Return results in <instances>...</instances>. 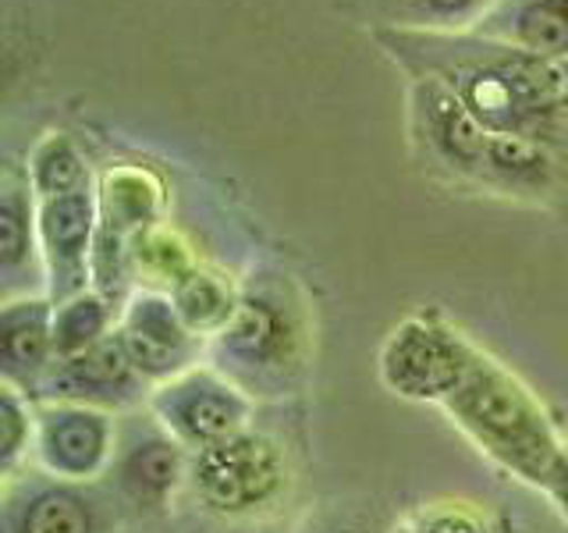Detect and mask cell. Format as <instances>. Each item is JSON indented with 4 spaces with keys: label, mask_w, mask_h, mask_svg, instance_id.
<instances>
[{
    "label": "cell",
    "mask_w": 568,
    "mask_h": 533,
    "mask_svg": "<svg viewBox=\"0 0 568 533\" xmlns=\"http://www.w3.org/2000/svg\"><path fill=\"white\" fill-rule=\"evenodd\" d=\"M381 43L437 79L469 107L473 118L497 135L537 139L568 107V64L497 43L487 36L390 29Z\"/></svg>",
    "instance_id": "obj_1"
},
{
    "label": "cell",
    "mask_w": 568,
    "mask_h": 533,
    "mask_svg": "<svg viewBox=\"0 0 568 533\" xmlns=\"http://www.w3.org/2000/svg\"><path fill=\"white\" fill-rule=\"evenodd\" d=\"M452 413L494 455H501L508 466L526 473L529 480H555L558 473L555 441H550L537 409L505 378H497V373L476 363L469 370V378L452 395Z\"/></svg>",
    "instance_id": "obj_2"
},
{
    "label": "cell",
    "mask_w": 568,
    "mask_h": 533,
    "mask_svg": "<svg viewBox=\"0 0 568 533\" xmlns=\"http://www.w3.org/2000/svg\"><path fill=\"white\" fill-rule=\"evenodd\" d=\"M284 484L281 452L260 434L239 431L195 452L192 487L213 512H253Z\"/></svg>",
    "instance_id": "obj_3"
},
{
    "label": "cell",
    "mask_w": 568,
    "mask_h": 533,
    "mask_svg": "<svg viewBox=\"0 0 568 533\" xmlns=\"http://www.w3.org/2000/svg\"><path fill=\"white\" fill-rule=\"evenodd\" d=\"M476 363L448 331L408 320L384 349V381L413 399L455 395Z\"/></svg>",
    "instance_id": "obj_4"
},
{
    "label": "cell",
    "mask_w": 568,
    "mask_h": 533,
    "mask_svg": "<svg viewBox=\"0 0 568 533\" xmlns=\"http://www.w3.org/2000/svg\"><path fill=\"white\" fill-rule=\"evenodd\" d=\"M160 420L182 444L195 452L242 431L248 405L235 388L217 381L213 373H185L153 399Z\"/></svg>",
    "instance_id": "obj_5"
},
{
    "label": "cell",
    "mask_w": 568,
    "mask_h": 533,
    "mask_svg": "<svg viewBox=\"0 0 568 533\" xmlns=\"http://www.w3.org/2000/svg\"><path fill=\"white\" fill-rule=\"evenodd\" d=\"M121 345L142 378H174L182 373L200 342L171 302L156 295H139L124 316Z\"/></svg>",
    "instance_id": "obj_6"
},
{
    "label": "cell",
    "mask_w": 568,
    "mask_h": 533,
    "mask_svg": "<svg viewBox=\"0 0 568 533\" xmlns=\"http://www.w3.org/2000/svg\"><path fill=\"white\" fill-rule=\"evenodd\" d=\"M139 378L142 373L129 360L121 338H103L93 349L61 360L58 370L43 381V391L68 402L124 405L139 399Z\"/></svg>",
    "instance_id": "obj_7"
},
{
    "label": "cell",
    "mask_w": 568,
    "mask_h": 533,
    "mask_svg": "<svg viewBox=\"0 0 568 533\" xmlns=\"http://www.w3.org/2000/svg\"><path fill=\"white\" fill-rule=\"evenodd\" d=\"M111 452V420L85 405L40 413V455L61 476H93Z\"/></svg>",
    "instance_id": "obj_8"
},
{
    "label": "cell",
    "mask_w": 568,
    "mask_h": 533,
    "mask_svg": "<svg viewBox=\"0 0 568 533\" xmlns=\"http://www.w3.org/2000/svg\"><path fill=\"white\" fill-rule=\"evenodd\" d=\"M40 235L53 274V295H71L85 284L89 235H93V200L85 189L47 195L40 210Z\"/></svg>",
    "instance_id": "obj_9"
},
{
    "label": "cell",
    "mask_w": 568,
    "mask_h": 533,
    "mask_svg": "<svg viewBox=\"0 0 568 533\" xmlns=\"http://www.w3.org/2000/svg\"><path fill=\"white\" fill-rule=\"evenodd\" d=\"M476 36L568 64V0H494Z\"/></svg>",
    "instance_id": "obj_10"
},
{
    "label": "cell",
    "mask_w": 568,
    "mask_h": 533,
    "mask_svg": "<svg viewBox=\"0 0 568 533\" xmlns=\"http://www.w3.org/2000/svg\"><path fill=\"white\" fill-rule=\"evenodd\" d=\"M221 352L231 366L274 370L292 352V328L271 299H242L231 320L221 328Z\"/></svg>",
    "instance_id": "obj_11"
},
{
    "label": "cell",
    "mask_w": 568,
    "mask_h": 533,
    "mask_svg": "<svg viewBox=\"0 0 568 533\" xmlns=\"http://www.w3.org/2000/svg\"><path fill=\"white\" fill-rule=\"evenodd\" d=\"M53 352V316L47 302L26 299L8 302L4 320H0V360H4L8 384L11 381H36L50 366Z\"/></svg>",
    "instance_id": "obj_12"
},
{
    "label": "cell",
    "mask_w": 568,
    "mask_h": 533,
    "mask_svg": "<svg viewBox=\"0 0 568 533\" xmlns=\"http://www.w3.org/2000/svg\"><path fill=\"white\" fill-rule=\"evenodd\" d=\"M419 89H423V100H426V118H430L434 142L444 150V157L455 160V164H462V168L487 164L494 132L484 129V124L473 118L469 107L462 103L448 86H440L437 79H426Z\"/></svg>",
    "instance_id": "obj_13"
},
{
    "label": "cell",
    "mask_w": 568,
    "mask_h": 533,
    "mask_svg": "<svg viewBox=\"0 0 568 533\" xmlns=\"http://www.w3.org/2000/svg\"><path fill=\"white\" fill-rule=\"evenodd\" d=\"M182 476V452L174 438L142 434L124 449L118 462V480L139 505H160L178 487Z\"/></svg>",
    "instance_id": "obj_14"
},
{
    "label": "cell",
    "mask_w": 568,
    "mask_h": 533,
    "mask_svg": "<svg viewBox=\"0 0 568 533\" xmlns=\"http://www.w3.org/2000/svg\"><path fill=\"white\" fill-rule=\"evenodd\" d=\"M11 533H100V515L79 491L47 487L11 515Z\"/></svg>",
    "instance_id": "obj_15"
},
{
    "label": "cell",
    "mask_w": 568,
    "mask_h": 533,
    "mask_svg": "<svg viewBox=\"0 0 568 533\" xmlns=\"http://www.w3.org/2000/svg\"><path fill=\"white\" fill-rule=\"evenodd\" d=\"M390 26H416V32H440L462 22H479L494 0H369Z\"/></svg>",
    "instance_id": "obj_16"
},
{
    "label": "cell",
    "mask_w": 568,
    "mask_h": 533,
    "mask_svg": "<svg viewBox=\"0 0 568 533\" xmlns=\"http://www.w3.org/2000/svg\"><path fill=\"white\" fill-rule=\"evenodd\" d=\"M239 302H231L224 284H217L210 274H185L174 289V310L192 331L224 328Z\"/></svg>",
    "instance_id": "obj_17"
},
{
    "label": "cell",
    "mask_w": 568,
    "mask_h": 533,
    "mask_svg": "<svg viewBox=\"0 0 568 533\" xmlns=\"http://www.w3.org/2000/svg\"><path fill=\"white\" fill-rule=\"evenodd\" d=\"M103 328H106L103 302L97 295H75L53 313V352L68 360V355L93 349L97 342H103L100 338Z\"/></svg>",
    "instance_id": "obj_18"
},
{
    "label": "cell",
    "mask_w": 568,
    "mask_h": 533,
    "mask_svg": "<svg viewBox=\"0 0 568 533\" xmlns=\"http://www.w3.org/2000/svg\"><path fill=\"white\" fill-rule=\"evenodd\" d=\"M32 253V210L29 195L22 185H14L8 178L4 200H0V260H4V274L14 281L18 266L29 263Z\"/></svg>",
    "instance_id": "obj_19"
},
{
    "label": "cell",
    "mask_w": 568,
    "mask_h": 533,
    "mask_svg": "<svg viewBox=\"0 0 568 533\" xmlns=\"http://www.w3.org/2000/svg\"><path fill=\"white\" fill-rule=\"evenodd\" d=\"M85 174L79 157L71 153V147L64 139H50L47 147L36 153L32 160V185L40 189V195H64V192H75L85 189Z\"/></svg>",
    "instance_id": "obj_20"
},
{
    "label": "cell",
    "mask_w": 568,
    "mask_h": 533,
    "mask_svg": "<svg viewBox=\"0 0 568 533\" xmlns=\"http://www.w3.org/2000/svg\"><path fill=\"white\" fill-rule=\"evenodd\" d=\"M0 416H4V470H11L26 438H29V420H26L22 402H18L11 384L4 388V409H0Z\"/></svg>",
    "instance_id": "obj_21"
},
{
    "label": "cell",
    "mask_w": 568,
    "mask_h": 533,
    "mask_svg": "<svg viewBox=\"0 0 568 533\" xmlns=\"http://www.w3.org/2000/svg\"><path fill=\"white\" fill-rule=\"evenodd\" d=\"M416 533H487L484 526H479L469 512H434V515H423V523L416 526Z\"/></svg>",
    "instance_id": "obj_22"
},
{
    "label": "cell",
    "mask_w": 568,
    "mask_h": 533,
    "mask_svg": "<svg viewBox=\"0 0 568 533\" xmlns=\"http://www.w3.org/2000/svg\"><path fill=\"white\" fill-rule=\"evenodd\" d=\"M555 476H561V484H565V491H561V497H565V509H568V470L558 462V473Z\"/></svg>",
    "instance_id": "obj_23"
}]
</instances>
